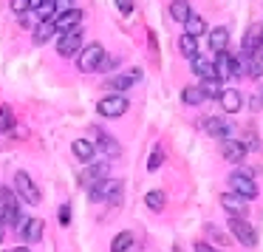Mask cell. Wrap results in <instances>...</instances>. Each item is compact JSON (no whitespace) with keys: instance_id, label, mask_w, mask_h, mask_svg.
Returning a JSON list of instances; mask_svg holds the SVG:
<instances>
[{"instance_id":"obj_1","label":"cell","mask_w":263,"mask_h":252,"mask_svg":"<svg viewBox=\"0 0 263 252\" xmlns=\"http://www.w3.org/2000/svg\"><path fill=\"white\" fill-rule=\"evenodd\" d=\"M105 48H102V43H91V46H85L80 51V60H77V65H80V71L82 74H91V71H99L102 68V63H105Z\"/></svg>"},{"instance_id":"obj_2","label":"cell","mask_w":263,"mask_h":252,"mask_svg":"<svg viewBox=\"0 0 263 252\" xmlns=\"http://www.w3.org/2000/svg\"><path fill=\"white\" fill-rule=\"evenodd\" d=\"M229 193H238L243 199H257V182L252 178V173L246 170H235L229 176Z\"/></svg>"},{"instance_id":"obj_3","label":"cell","mask_w":263,"mask_h":252,"mask_svg":"<svg viewBox=\"0 0 263 252\" xmlns=\"http://www.w3.org/2000/svg\"><path fill=\"white\" fill-rule=\"evenodd\" d=\"M127 108H130V102H127L125 94H108V97H102V99L97 102V111H99L102 116H108V119L122 116Z\"/></svg>"},{"instance_id":"obj_4","label":"cell","mask_w":263,"mask_h":252,"mask_svg":"<svg viewBox=\"0 0 263 252\" xmlns=\"http://www.w3.org/2000/svg\"><path fill=\"white\" fill-rule=\"evenodd\" d=\"M260 46H263V23L257 20V23H252L249 29L243 31V40H240V54H246V57H257Z\"/></svg>"},{"instance_id":"obj_5","label":"cell","mask_w":263,"mask_h":252,"mask_svg":"<svg viewBox=\"0 0 263 252\" xmlns=\"http://www.w3.org/2000/svg\"><path fill=\"white\" fill-rule=\"evenodd\" d=\"M14 187H17V193L23 195V201H29V204H40V201H43L40 187L31 182V176H29L26 170H17V173H14Z\"/></svg>"},{"instance_id":"obj_6","label":"cell","mask_w":263,"mask_h":252,"mask_svg":"<svg viewBox=\"0 0 263 252\" xmlns=\"http://www.w3.org/2000/svg\"><path fill=\"white\" fill-rule=\"evenodd\" d=\"M88 195H91V201H110V204H119L122 201V182L119 178H108V182H102L99 187L88 190Z\"/></svg>"},{"instance_id":"obj_7","label":"cell","mask_w":263,"mask_h":252,"mask_svg":"<svg viewBox=\"0 0 263 252\" xmlns=\"http://www.w3.org/2000/svg\"><path fill=\"white\" fill-rule=\"evenodd\" d=\"M108 173H110V165L108 161H99V165H88V170L80 173V184L88 190L99 187L102 182H108Z\"/></svg>"},{"instance_id":"obj_8","label":"cell","mask_w":263,"mask_h":252,"mask_svg":"<svg viewBox=\"0 0 263 252\" xmlns=\"http://www.w3.org/2000/svg\"><path fill=\"white\" fill-rule=\"evenodd\" d=\"M0 199H3V224H6V227H20L26 218L17 215V195L9 187H3L0 190Z\"/></svg>"},{"instance_id":"obj_9","label":"cell","mask_w":263,"mask_h":252,"mask_svg":"<svg viewBox=\"0 0 263 252\" xmlns=\"http://www.w3.org/2000/svg\"><path fill=\"white\" fill-rule=\"evenodd\" d=\"M201 131L212 139H221V142L223 139H232V125L227 119H221V116H206V119H201Z\"/></svg>"},{"instance_id":"obj_10","label":"cell","mask_w":263,"mask_h":252,"mask_svg":"<svg viewBox=\"0 0 263 252\" xmlns=\"http://www.w3.org/2000/svg\"><path fill=\"white\" fill-rule=\"evenodd\" d=\"M229 232L235 235V238L240 241L243 246H255L257 244V235H255V227H252L246 218H229Z\"/></svg>"},{"instance_id":"obj_11","label":"cell","mask_w":263,"mask_h":252,"mask_svg":"<svg viewBox=\"0 0 263 252\" xmlns=\"http://www.w3.org/2000/svg\"><path fill=\"white\" fill-rule=\"evenodd\" d=\"M80 48H82V31L80 29L57 37V54H60V57H77Z\"/></svg>"},{"instance_id":"obj_12","label":"cell","mask_w":263,"mask_h":252,"mask_svg":"<svg viewBox=\"0 0 263 252\" xmlns=\"http://www.w3.org/2000/svg\"><path fill=\"white\" fill-rule=\"evenodd\" d=\"M142 68H130V71H122V74H116V77H110L108 82H105V88H114L116 94H122V91H127L130 85H136L139 80H142Z\"/></svg>"},{"instance_id":"obj_13","label":"cell","mask_w":263,"mask_h":252,"mask_svg":"<svg viewBox=\"0 0 263 252\" xmlns=\"http://www.w3.org/2000/svg\"><path fill=\"white\" fill-rule=\"evenodd\" d=\"M218 201H221V207L229 212V218H232V215L235 218H243L246 215V199H243V195L229 193V190H227V193H221V199H218Z\"/></svg>"},{"instance_id":"obj_14","label":"cell","mask_w":263,"mask_h":252,"mask_svg":"<svg viewBox=\"0 0 263 252\" xmlns=\"http://www.w3.org/2000/svg\"><path fill=\"white\" fill-rule=\"evenodd\" d=\"M221 156L227 161H232V165H238V161L246 159V145L240 142V139H223L221 142Z\"/></svg>"},{"instance_id":"obj_15","label":"cell","mask_w":263,"mask_h":252,"mask_svg":"<svg viewBox=\"0 0 263 252\" xmlns=\"http://www.w3.org/2000/svg\"><path fill=\"white\" fill-rule=\"evenodd\" d=\"M193 71H195V77H198L201 82H206V80H218V68H215V60L212 57H195L193 60Z\"/></svg>"},{"instance_id":"obj_16","label":"cell","mask_w":263,"mask_h":252,"mask_svg":"<svg viewBox=\"0 0 263 252\" xmlns=\"http://www.w3.org/2000/svg\"><path fill=\"white\" fill-rule=\"evenodd\" d=\"M71 150H74V156L82 161V165H93V159H97V145L88 142V139H74Z\"/></svg>"},{"instance_id":"obj_17","label":"cell","mask_w":263,"mask_h":252,"mask_svg":"<svg viewBox=\"0 0 263 252\" xmlns=\"http://www.w3.org/2000/svg\"><path fill=\"white\" fill-rule=\"evenodd\" d=\"M80 20H82V12H80V9H71V12L60 14L54 23H57V31H60V34H68V31H77V29H80Z\"/></svg>"},{"instance_id":"obj_18","label":"cell","mask_w":263,"mask_h":252,"mask_svg":"<svg viewBox=\"0 0 263 252\" xmlns=\"http://www.w3.org/2000/svg\"><path fill=\"white\" fill-rule=\"evenodd\" d=\"M99 133V139H97V145H99V156H108V159H116V156L122 153V145L116 142L114 136H108L105 131H97Z\"/></svg>"},{"instance_id":"obj_19","label":"cell","mask_w":263,"mask_h":252,"mask_svg":"<svg viewBox=\"0 0 263 252\" xmlns=\"http://www.w3.org/2000/svg\"><path fill=\"white\" fill-rule=\"evenodd\" d=\"M210 46H212V51L215 54H227V48H229V31L223 29V26H215V29H210Z\"/></svg>"},{"instance_id":"obj_20","label":"cell","mask_w":263,"mask_h":252,"mask_svg":"<svg viewBox=\"0 0 263 252\" xmlns=\"http://www.w3.org/2000/svg\"><path fill=\"white\" fill-rule=\"evenodd\" d=\"M20 232H23V238L29 241V244H37V241L43 238V218H26V221L20 224Z\"/></svg>"},{"instance_id":"obj_21","label":"cell","mask_w":263,"mask_h":252,"mask_svg":"<svg viewBox=\"0 0 263 252\" xmlns=\"http://www.w3.org/2000/svg\"><path fill=\"white\" fill-rule=\"evenodd\" d=\"M221 111H227V114H235V111H240V102H243V97H240L235 88H227V91L221 94Z\"/></svg>"},{"instance_id":"obj_22","label":"cell","mask_w":263,"mask_h":252,"mask_svg":"<svg viewBox=\"0 0 263 252\" xmlns=\"http://www.w3.org/2000/svg\"><path fill=\"white\" fill-rule=\"evenodd\" d=\"M54 37H60L57 23H54V20H51V23H40L34 29V43H37V46H46V43H51Z\"/></svg>"},{"instance_id":"obj_23","label":"cell","mask_w":263,"mask_h":252,"mask_svg":"<svg viewBox=\"0 0 263 252\" xmlns=\"http://www.w3.org/2000/svg\"><path fill=\"white\" fill-rule=\"evenodd\" d=\"M170 17L176 23H187L193 17V9H190V0H173L170 3Z\"/></svg>"},{"instance_id":"obj_24","label":"cell","mask_w":263,"mask_h":252,"mask_svg":"<svg viewBox=\"0 0 263 252\" xmlns=\"http://www.w3.org/2000/svg\"><path fill=\"white\" fill-rule=\"evenodd\" d=\"M215 68H218V80H227V77H235V57L232 54H218L215 57Z\"/></svg>"},{"instance_id":"obj_25","label":"cell","mask_w":263,"mask_h":252,"mask_svg":"<svg viewBox=\"0 0 263 252\" xmlns=\"http://www.w3.org/2000/svg\"><path fill=\"white\" fill-rule=\"evenodd\" d=\"M184 34H190V37H195L198 40L201 34H210V26H206V20L204 17H198V14H193V17L184 23Z\"/></svg>"},{"instance_id":"obj_26","label":"cell","mask_w":263,"mask_h":252,"mask_svg":"<svg viewBox=\"0 0 263 252\" xmlns=\"http://www.w3.org/2000/svg\"><path fill=\"white\" fill-rule=\"evenodd\" d=\"M60 9H57V0H46L40 9L34 12V17L40 20V23H51V20H57Z\"/></svg>"},{"instance_id":"obj_27","label":"cell","mask_w":263,"mask_h":252,"mask_svg":"<svg viewBox=\"0 0 263 252\" xmlns=\"http://www.w3.org/2000/svg\"><path fill=\"white\" fill-rule=\"evenodd\" d=\"M178 51H181L187 60H195V57H198V40L190 37V34H181V37H178Z\"/></svg>"},{"instance_id":"obj_28","label":"cell","mask_w":263,"mask_h":252,"mask_svg":"<svg viewBox=\"0 0 263 252\" xmlns=\"http://www.w3.org/2000/svg\"><path fill=\"white\" fill-rule=\"evenodd\" d=\"M144 204H147L153 212H161L164 204H167V193L164 190H150V193H144Z\"/></svg>"},{"instance_id":"obj_29","label":"cell","mask_w":263,"mask_h":252,"mask_svg":"<svg viewBox=\"0 0 263 252\" xmlns=\"http://www.w3.org/2000/svg\"><path fill=\"white\" fill-rule=\"evenodd\" d=\"M181 99L187 105H201V102H206V94H204V88H201V85H187L181 91Z\"/></svg>"},{"instance_id":"obj_30","label":"cell","mask_w":263,"mask_h":252,"mask_svg":"<svg viewBox=\"0 0 263 252\" xmlns=\"http://www.w3.org/2000/svg\"><path fill=\"white\" fill-rule=\"evenodd\" d=\"M130 246H133V232H127V229L110 241V252H127Z\"/></svg>"},{"instance_id":"obj_31","label":"cell","mask_w":263,"mask_h":252,"mask_svg":"<svg viewBox=\"0 0 263 252\" xmlns=\"http://www.w3.org/2000/svg\"><path fill=\"white\" fill-rule=\"evenodd\" d=\"M201 88H204L206 99H221V94L227 91V88L221 85V80H206V82H201Z\"/></svg>"},{"instance_id":"obj_32","label":"cell","mask_w":263,"mask_h":252,"mask_svg":"<svg viewBox=\"0 0 263 252\" xmlns=\"http://www.w3.org/2000/svg\"><path fill=\"white\" fill-rule=\"evenodd\" d=\"M243 65H246V77H252V80H257V77L263 74V65L257 57H246L243 54Z\"/></svg>"},{"instance_id":"obj_33","label":"cell","mask_w":263,"mask_h":252,"mask_svg":"<svg viewBox=\"0 0 263 252\" xmlns=\"http://www.w3.org/2000/svg\"><path fill=\"white\" fill-rule=\"evenodd\" d=\"M161 165H164V150L153 148V153H150V159H147V170H159Z\"/></svg>"},{"instance_id":"obj_34","label":"cell","mask_w":263,"mask_h":252,"mask_svg":"<svg viewBox=\"0 0 263 252\" xmlns=\"http://www.w3.org/2000/svg\"><path fill=\"white\" fill-rule=\"evenodd\" d=\"M12 125H14V114H12V108H9V105H3V119H0V128H3V133L12 131Z\"/></svg>"},{"instance_id":"obj_35","label":"cell","mask_w":263,"mask_h":252,"mask_svg":"<svg viewBox=\"0 0 263 252\" xmlns=\"http://www.w3.org/2000/svg\"><path fill=\"white\" fill-rule=\"evenodd\" d=\"M12 12L17 14V17L20 14H29L31 12V0H12Z\"/></svg>"},{"instance_id":"obj_36","label":"cell","mask_w":263,"mask_h":252,"mask_svg":"<svg viewBox=\"0 0 263 252\" xmlns=\"http://www.w3.org/2000/svg\"><path fill=\"white\" fill-rule=\"evenodd\" d=\"M17 20H20V26H23V29H31V31L40 26V20H31V14H20Z\"/></svg>"},{"instance_id":"obj_37","label":"cell","mask_w":263,"mask_h":252,"mask_svg":"<svg viewBox=\"0 0 263 252\" xmlns=\"http://www.w3.org/2000/svg\"><path fill=\"white\" fill-rule=\"evenodd\" d=\"M116 9H119L122 14H130L133 12V0H116Z\"/></svg>"},{"instance_id":"obj_38","label":"cell","mask_w":263,"mask_h":252,"mask_svg":"<svg viewBox=\"0 0 263 252\" xmlns=\"http://www.w3.org/2000/svg\"><path fill=\"white\" fill-rule=\"evenodd\" d=\"M60 224H71V204L60 207Z\"/></svg>"},{"instance_id":"obj_39","label":"cell","mask_w":263,"mask_h":252,"mask_svg":"<svg viewBox=\"0 0 263 252\" xmlns=\"http://www.w3.org/2000/svg\"><path fill=\"white\" fill-rule=\"evenodd\" d=\"M116 65H119V57H105V63H102V68H99V71H114Z\"/></svg>"},{"instance_id":"obj_40","label":"cell","mask_w":263,"mask_h":252,"mask_svg":"<svg viewBox=\"0 0 263 252\" xmlns=\"http://www.w3.org/2000/svg\"><path fill=\"white\" fill-rule=\"evenodd\" d=\"M195 252H218V249L210 244H204V241H198V244H195Z\"/></svg>"},{"instance_id":"obj_41","label":"cell","mask_w":263,"mask_h":252,"mask_svg":"<svg viewBox=\"0 0 263 252\" xmlns=\"http://www.w3.org/2000/svg\"><path fill=\"white\" fill-rule=\"evenodd\" d=\"M43 3H46V0H31V12H37V9L43 6Z\"/></svg>"},{"instance_id":"obj_42","label":"cell","mask_w":263,"mask_h":252,"mask_svg":"<svg viewBox=\"0 0 263 252\" xmlns=\"http://www.w3.org/2000/svg\"><path fill=\"white\" fill-rule=\"evenodd\" d=\"M12 252H31V249H29V246H14Z\"/></svg>"},{"instance_id":"obj_43","label":"cell","mask_w":263,"mask_h":252,"mask_svg":"<svg viewBox=\"0 0 263 252\" xmlns=\"http://www.w3.org/2000/svg\"><path fill=\"white\" fill-rule=\"evenodd\" d=\"M257 60H260V65H263V46H260V51H257Z\"/></svg>"}]
</instances>
